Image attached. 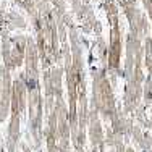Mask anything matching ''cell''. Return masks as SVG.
I'll return each mask as SVG.
<instances>
[{"label":"cell","mask_w":152,"mask_h":152,"mask_svg":"<svg viewBox=\"0 0 152 152\" xmlns=\"http://www.w3.org/2000/svg\"><path fill=\"white\" fill-rule=\"evenodd\" d=\"M151 152H152V151H151Z\"/></svg>","instance_id":"cell-1"}]
</instances>
